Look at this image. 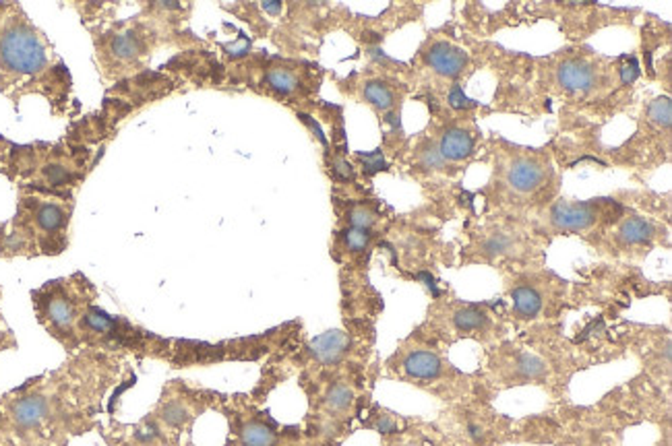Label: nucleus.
I'll return each instance as SVG.
<instances>
[{"label":"nucleus","instance_id":"1a4fd4ad","mask_svg":"<svg viewBox=\"0 0 672 446\" xmlns=\"http://www.w3.org/2000/svg\"><path fill=\"white\" fill-rule=\"evenodd\" d=\"M426 65H431L439 75L457 77L468 65V54L447 42H437L426 52Z\"/></svg>","mask_w":672,"mask_h":446},{"label":"nucleus","instance_id":"ddd939ff","mask_svg":"<svg viewBox=\"0 0 672 446\" xmlns=\"http://www.w3.org/2000/svg\"><path fill=\"white\" fill-rule=\"evenodd\" d=\"M404 368L414 378H435L441 374L443 364H441L439 355H435L431 351H414L406 357Z\"/></svg>","mask_w":672,"mask_h":446},{"label":"nucleus","instance_id":"39448f33","mask_svg":"<svg viewBox=\"0 0 672 446\" xmlns=\"http://www.w3.org/2000/svg\"><path fill=\"white\" fill-rule=\"evenodd\" d=\"M77 279L79 277L52 281L36 293L40 320L67 345L79 343V322L85 308L91 304V300H87V281L77 283Z\"/></svg>","mask_w":672,"mask_h":446},{"label":"nucleus","instance_id":"2eb2a0df","mask_svg":"<svg viewBox=\"0 0 672 446\" xmlns=\"http://www.w3.org/2000/svg\"><path fill=\"white\" fill-rule=\"evenodd\" d=\"M240 440L244 446H275V432L271 425L252 419L240 427Z\"/></svg>","mask_w":672,"mask_h":446},{"label":"nucleus","instance_id":"7c9ffc66","mask_svg":"<svg viewBox=\"0 0 672 446\" xmlns=\"http://www.w3.org/2000/svg\"><path fill=\"white\" fill-rule=\"evenodd\" d=\"M261 9H263L265 13H269V15H281L283 5H281V3H263Z\"/></svg>","mask_w":672,"mask_h":446},{"label":"nucleus","instance_id":"393cba45","mask_svg":"<svg viewBox=\"0 0 672 446\" xmlns=\"http://www.w3.org/2000/svg\"><path fill=\"white\" fill-rule=\"evenodd\" d=\"M358 157L365 161V170H367L369 174H377V172H381V170L387 168L381 149H377V151H373V153H360Z\"/></svg>","mask_w":672,"mask_h":446},{"label":"nucleus","instance_id":"aec40b11","mask_svg":"<svg viewBox=\"0 0 672 446\" xmlns=\"http://www.w3.org/2000/svg\"><path fill=\"white\" fill-rule=\"evenodd\" d=\"M647 116L653 124L658 126H664L668 129L670 122H672V104H670V98H658L651 102L649 110H647Z\"/></svg>","mask_w":672,"mask_h":446},{"label":"nucleus","instance_id":"9b49d317","mask_svg":"<svg viewBox=\"0 0 672 446\" xmlns=\"http://www.w3.org/2000/svg\"><path fill=\"white\" fill-rule=\"evenodd\" d=\"M559 83L569 91H587L594 85V71L579 60H567L559 67Z\"/></svg>","mask_w":672,"mask_h":446},{"label":"nucleus","instance_id":"f8f14e48","mask_svg":"<svg viewBox=\"0 0 672 446\" xmlns=\"http://www.w3.org/2000/svg\"><path fill=\"white\" fill-rule=\"evenodd\" d=\"M474 151V139L472 135H468L462 129H449L439 145V153L443 155V159H451V161H459L466 159L468 155H472Z\"/></svg>","mask_w":672,"mask_h":446},{"label":"nucleus","instance_id":"f257e3e1","mask_svg":"<svg viewBox=\"0 0 672 446\" xmlns=\"http://www.w3.org/2000/svg\"><path fill=\"white\" fill-rule=\"evenodd\" d=\"M71 77L48 36L28 17L21 5L0 15V91L13 102L28 93L44 96L65 112L71 100Z\"/></svg>","mask_w":672,"mask_h":446},{"label":"nucleus","instance_id":"dca6fc26","mask_svg":"<svg viewBox=\"0 0 672 446\" xmlns=\"http://www.w3.org/2000/svg\"><path fill=\"white\" fill-rule=\"evenodd\" d=\"M618 234H620V240L627 244H643V242L651 240L653 227L649 221H645L641 217H631V219L622 221Z\"/></svg>","mask_w":672,"mask_h":446},{"label":"nucleus","instance_id":"f3484780","mask_svg":"<svg viewBox=\"0 0 672 446\" xmlns=\"http://www.w3.org/2000/svg\"><path fill=\"white\" fill-rule=\"evenodd\" d=\"M362 96L377 110H389L395 104V93L383 81H369V83H365Z\"/></svg>","mask_w":672,"mask_h":446},{"label":"nucleus","instance_id":"20e7f679","mask_svg":"<svg viewBox=\"0 0 672 446\" xmlns=\"http://www.w3.org/2000/svg\"><path fill=\"white\" fill-rule=\"evenodd\" d=\"M73 215V201L61 197H40L28 194L21 197L19 213L15 219L17 232L13 238H21V246L25 240H40L42 250L63 252L67 242V230Z\"/></svg>","mask_w":672,"mask_h":446},{"label":"nucleus","instance_id":"bb28decb","mask_svg":"<svg viewBox=\"0 0 672 446\" xmlns=\"http://www.w3.org/2000/svg\"><path fill=\"white\" fill-rule=\"evenodd\" d=\"M449 106L455 108V110H466V108H472L476 104H474V100H470L464 93V89L459 85H453V89L449 91Z\"/></svg>","mask_w":672,"mask_h":446},{"label":"nucleus","instance_id":"cd10ccee","mask_svg":"<svg viewBox=\"0 0 672 446\" xmlns=\"http://www.w3.org/2000/svg\"><path fill=\"white\" fill-rule=\"evenodd\" d=\"M519 366H521V372H523L525 376H540V374L544 372V364H542V359H538V357H534V355H523L521 361H519Z\"/></svg>","mask_w":672,"mask_h":446},{"label":"nucleus","instance_id":"9d476101","mask_svg":"<svg viewBox=\"0 0 672 446\" xmlns=\"http://www.w3.org/2000/svg\"><path fill=\"white\" fill-rule=\"evenodd\" d=\"M544 176H546L544 166L534 161V159H517V161L511 164V168L507 172L509 184L519 192L536 190L544 182Z\"/></svg>","mask_w":672,"mask_h":446},{"label":"nucleus","instance_id":"b1692460","mask_svg":"<svg viewBox=\"0 0 672 446\" xmlns=\"http://www.w3.org/2000/svg\"><path fill=\"white\" fill-rule=\"evenodd\" d=\"M344 242L350 250H365L371 242V230H358V227H348L344 232Z\"/></svg>","mask_w":672,"mask_h":446},{"label":"nucleus","instance_id":"a878e982","mask_svg":"<svg viewBox=\"0 0 672 446\" xmlns=\"http://www.w3.org/2000/svg\"><path fill=\"white\" fill-rule=\"evenodd\" d=\"M420 164L424 166V168H443L445 166V159H443V155L439 153V149L437 147H433V145H426L422 151H420Z\"/></svg>","mask_w":672,"mask_h":446},{"label":"nucleus","instance_id":"4be33fe9","mask_svg":"<svg viewBox=\"0 0 672 446\" xmlns=\"http://www.w3.org/2000/svg\"><path fill=\"white\" fill-rule=\"evenodd\" d=\"M348 221H350V227L371 230L377 221V213L367 205H354L348 213Z\"/></svg>","mask_w":672,"mask_h":446},{"label":"nucleus","instance_id":"2f4dec72","mask_svg":"<svg viewBox=\"0 0 672 446\" xmlns=\"http://www.w3.org/2000/svg\"><path fill=\"white\" fill-rule=\"evenodd\" d=\"M377 427H379V432H383V434H391V432L398 430L395 423H393L391 419H387V417H381V421L377 423Z\"/></svg>","mask_w":672,"mask_h":446},{"label":"nucleus","instance_id":"f03ea898","mask_svg":"<svg viewBox=\"0 0 672 446\" xmlns=\"http://www.w3.org/2000/svg\"><path fill=\"white\" fill-rule=\"evenodd\" d=\"M178 3H149L139 17L106 19L91 27L96 60L106 81L116 83L141 75L160 46L166 44V17Z\"/></svg>","mask_w":672,"mask_h":446},{"label":"nucleus","instance_id":"473e14b6","mask_svg":"<svg viewBox=\"0 0 672 446\" xmlns=\"http://www.w3.org/2000/svg\"><path fill=\"white\" fill-rule=\"evenodd\" d=\"M5 7H7V3H0V15H3V11H5Z\"/></svg>","mask_w":672,"mask_h":446},{"label":"nucleus","instance_id":"412c9836","mask_svg":"<svg viewBox=\"0 0 672 446\" xmlns=\"http://www.w3.org/2000/svg\"><path fill=\"white\" fill-rule=\"evenodd\" d=\"M486 324V314L474 308H464L455 314V326L459 331H478Z\"/></svg>","mask_w":672,"mask_h":446},{"label":"nucleus","instance_id":"423d86ee","mask_svg":"<svg viewBox=\"0 0 672 446\" xmlns=\"http://www.w3.org/2000/svg\"><path fill=\"white\" fill-rule=\"evenodd\" d=\"M151 417L158 421V425L162 430L164 427L182 430L195 415H193V409H191L186 397H182L176 390L170 392V388H166L162 399H160V405H158L155 413H151Z\"/></svg>","mask_w":672,"mask_h":446},{"label":"nucleus","instance_id":"4468645a","mask_svg":"<svg viewBox=\"0 0 672 446\" xmlns=\"http://www.w3.org/2000/svg\"><path fill=\"white\" fill-rule=\"evenodd\" d=\"M265 83L271 91L279 96H292L300 89V79L296 77V73L290 67H281V65L267 69Z\"/></svg>","mask_w":672,"mask_h":446},{"label":"nucleus","instance_id":"c756f323","mask_svg":"<svg viewBox=\"0 0 672 446\" xmlns=\"http://www.w3.org/2000/svg\"><path fill=\"white\" fill-rule=\"evenodd\" d=\"M11 151H13V145H11L7 139H3V137H0V168H5V166H7Z\"/></svg>","mask_w":672,"mask_h":446},{"label":"nucleus","instance_id":"0eeeda50","mask_svg":"<svg viewBox=\"0 0 672 446\" xmlns=\"http://www.w3.org/2000/svg\"><path fill=\"white\" fill-rule=\"evenodd\" d=\"M552 223L565 232H581L594 225L598 217L596 203H556L552 207Z\"/></svg>","mask_w":672,"mask_h":446},{"label":"nucleus","instance_id":"a211bd4d","mask_svg":"<svg viewBox=\"0 0 672 446\" xmlns=\"http://www.w3.org/2000/svg\"><path fill=\"white\" fill-rule=\"evenodd\" d=\"M513 306L521 316H536L542 308V298L532 287L513 289Z\"/></svg>","mask_w":672,"mask_h":446},{"label":"nucleus","instance_id":"6e6552de","mask_svg":"<svg viewBox=\"0 0 672 446\" xmlns=\"http://www.w3.org/2000/svg\"><path fill=\"white\" fill-rule=\"evenodd\" d=\"M350 347V337L344 331H327L308 343V353L325 366L338 364Z\"/></svg>","mask_w":672,"mask_h":446},{"label":"nucleus","instance_id":"7ed1b4c3","mask_svg":"<svg viewBox=\"0 0 672 446\" xmlns=\"http://www.w3.org/2000/svg\"><path fill=\"white\" fill-rule=\"evenodd\" d=\"M94 151L87 147L38 145L21 151H11L5 168L17 172L28 186L38 190L67 194L85 180L94 170Z\"/></svg>","mask_w":672,"mask_h":446},{"label":"nucleus","instance_id":"6ab92c4d","mask_svg":"<svg viewBox=\"0 0 672 446\" xmlns=\"http://www.w3.org/2000/svg\"><path fill=\"white\" fill-rule=\"evenodd\" d=\"M354 403V392L348 384H333L325 394V405L331 411H346Z\"/></svg>","mask_w":672,"mask_h":446},{"label":"nucleus","instance_id":"5701e85b","mask_svg":"<svg viewBox=\"0 0 672 446\" xmlns=\"http://www.w3.org/2000/svg\"><path fill=\"white\" fill-rule=\"evenodd\" d=\"M511 246H513V242H511L507 236H503V234H495V236H490L488 240H484V244H482V252H484L486 256H501V254L511 252Z\"/></svg>","mask_w":672,"mask_h":446},{"label":"nucleus","instance_id":"c85d7f7f","mask_svg":"<svg viewBox=\"0 0 672 446\" xmlns=\"http://www.w3.org/2000/svg\"><path fill=\"white\" fill-rule=\"evenodd\" d=\"M637 77H639V65L635 58H631V63L620 69V81L622 85H631Z\"/></svg>","mask_w":672,"mask_h":446}]
</instances>
